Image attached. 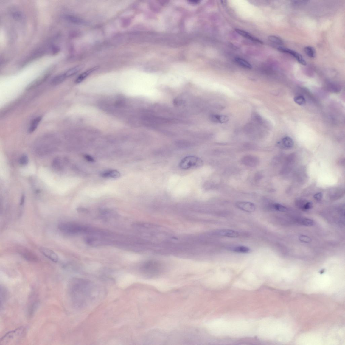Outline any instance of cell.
I'll list each match as a JSON object with an SVG mask.
<instances>
[{
	"mask_svg": "<svg viewBox=\"0 0 345 345\" xmlns=\"http://www.w3.org/2000/svg\"><path fill=\"white\" fill-rule=\"evenodd\" d=\"M19 253L23 258L28 261L35 262L39 261L36 254L27 248H20L19 249Z\"/></svg>",
	"mask_w": 345,
	"mask_h": 345,
	"instance_id": "cell-5",
	"label": "cell"
},
{
	"mask_svg": "<svg viewBox=\"0 0 345 345\" xmlns=\"http://www.w3.org/2000/svg\"><path fill=\"white\" fill-rule=\"evenodd\" d=\"M235 30L237 33L242 36L248 38V39L253 41L254 42L258 43L259 44H263V43L262 42V41L259 40L258 38L254 37L248 32H246L245 31L239 29H235Z\"/></svg>",
	"mask_w": 345,
	"mask_h": 345,
	"instance_id": "cell-11",
	"label": "cell"
},
{
	"mask_svg": "<svg viewBox=\"0 0 345 345\" xmlns=\"http://www.w3.org/2000/svg\"><path fill=\"white\" fill-rule=\"evenodd\" d=\"M26 333L25 329L23 327H20L14 330L9 332L1 338L0 341V345L16 344L24 338Z\"/></svg>",
	"mask_w": 345,
	"mask_h": 345,
	"instance_id": "cell-2",
	"label": "cell"
},
{
	"mask_svg": "<svg viewBox=\"0 0 345 345\" xmlns=\"http://www.w3.org/2000/svg\"><path fill=\"white\" fill-rule=\"evenodd\" d=\"M20 163L22 166H25L27 165L28 162V158L27 156L26 155H23L21 157L20 160Z\"/></svg>",
	"mask_w": 345,
	"mask_h": 345,
	"instance_id": "cell-25",
	"label": "cell"
},
{
	"mask_svg": "<svg viewBox=\"0 0 345 345\" xmlns=\"http://www.w3.org/2000/svg\"><path fill=\"white\" fill-rule=\"evenodd\" d=\"M294 100L296 103L299 105H303L305 104L306 100L302 96H298L294 98Z\"/></svg>",
	"mask_w": 345,
	"mask_h": 345,
	"instance_id": "cell-23",
	"label": "cell"
},
{
	"mask_svg": "<svg viewBox=\"0 0 345 345\" xmlns=\"http://www.w3.org/2000/svg\"><path fill=\"white\" fill-rule=\"evenodd\" d=\"M273 207L275 210L280 212H285L287 211V208L284 206L279 204H275L273 205Z\"/></svg>",
	"mask_w": 345,
	"mask_h": 345,
	"instance_id": "cell-24",
	"label": "cell"
},
{
	"mask_svg": "<svg viewBox=\"0 0 345 345\" xmlns=\"http://www.w3.org/2000/svg\"><path fill=\"white\" fill-rule=\"evenodd\" d=\"M299 238V240L303 243H310L311 241L310 238L305 235L300 236Z\"/></svg>",
	"mask_w": 345,
	"mask_h": 345,
	"instance_id": "cell-26",
	"label": "cell"
},
{
	"mask_svg": "<svg viewBox=\"0 0 345 345\" xmlns=\"http://www.w3.org/2000/svg\"><path fill=\"white\" fill-rule=\"evenodd\" d=\"M97 68L98 67L97 66L94 67L92 68L86 72H84L80 74V75L78 77V78L76 79L75 81V83L77 84H79L81 83V82L83 81L90 74H91L92 72L96 70Z\"/></svg>",
	"mask_w": 345,
	"mask_h": 345,
	"instance_id": "cell-12",
	"label": "cell"
},
{
	"mask_svg": "<svg viewBox=\"0 0 345 345\" xmlns=\"http://www.w3.org/2000/svg\"><path fill=\"white\" fill-rule=\"evenodd\" d=\"M203 161L201 159L197 156H189L183 158L179 164L180 168L183 169H188L194 167L201 166Z\"/></svg>",
	"mask_w": 345,
	"mask_h": 345,
	"instance_id": "cell-3",
	"label": "cell"
},
{
	"mask_svg": "<svg viewBox=\"0 0 345 345\" xmlns=\"http://www.w3.org/2000/svg\"><path fill=\"white\" fill-rule=\"evenodd\" d=\"M304 51L309 58H314L315 57L316 52L315 49L311 46H307L304 49Z\"/></svg>",
	"mask_w": 345,
	"mask_h": 345,
	"instance_id": "cell-18",
	"label": "cell"
},
{
	"mask_svg": "<svg viewBox=\"0 0 345 345\" xmlns=\"http://www.w3.org/2000/svg\"><path fill=\"white\" fill-rule=\"evenodd\" d=\"M82 66H78L72 68L68 70L64 74L66 78L73 76L79 72L82 69Z\"/></svg>",
	"mask_w": 345,
	"mask_h": 345,
	"instance_id": "cell-14",
	"label": "cell"
},
{
	"mask_svg": "<svg viewBox=\"0 0 345 345\" xmlns=\"http://www.w3.org/2000/svg\"><path fill=\"white\" fill-rule=\"evenodd\" d=\"M282 142L283 145L287 148H292L293 145L292 139L289 136H286L283 138Z\"/></svg>",
	"mask_w": 345,
	"mask_h": 345,
	"instance_id": "cell-19",
	"label": "cell"
},
{
	"mask_svg": "<svg viewBox=\"0 0 345 345\" xmlns=\"http://www.w3.org/2000/svg\"><path fill=\"white\" fill-rule=\"evenodd\" d=\"M219 235L229 238H237L239 236V234L237 231L228 229H223L218 231Z\"/></svg>",
	"mask_w": 345,
	"mask_h": 345,
	"instance_id": "cell-10",
	"label": "cell"
},
{
	"mask_svg": "<svg viewBox=\"0 0 345 345\" xmlns=\"http://www.w3.org/2000/svg\"><path fill=\"white\" fill-rule=\"evenodd\" d=\"M301 225L305 226H312L314 225L313 221L308 218H303L299 221Z\"/></svg>",
	"mask_w": 345,
	"mask_h": 345,
	"instance_id": "cell-22",
	"label": "cell"
},
{
	"mask_svg": "<svg viewBox=\"0 0 345 345\" xmlns=\"http://www.w3.org/2000/svg\"><path fill=\"white\" fill-rule=\"evenodd\" d=\"M84 157L85 159H86L87 161L91 162H94L95 161L94 158L92 156L88 155V154L84 155Z\"/></svg>",
	"mask_w": 345,
	"mask_h": 345,
	"instance_id": "cell-29",
	"label": "cell"
},
{
	"mask_svg": "<svg viewBox=\"0 0 345 345\" xmlns=\"http://www.w3.org/2000/svg\"><path fill=\"white\" fill-rule=\"evenodd\" d=\"M92 289L91 285L86 280L78 279L71 280L68 286V293L73 305L77 307L84 305L91 298Z\"/></svg>",
	"mask_w": 345,
	"mask_h": 345,
	"instance_id": "cell-1",
	"label": "cell"
},
{
	"mask_svg": "<svg viewBox=\"0 0 345 345\" xmlns=\"http://www.w3.org/2000/svg\"><path fill=\"white\" fill-rule=\"evenodd\" d=\"M40 251L43 255L47 258L50 260L51 261L56 263L58 261L59 257L58 254H56L52 250L45 248H40Z\"/></svg>",
	"mask_w": 345,
	"mask_h": 345,
	"instance_id": "cell-9",
	"label": "cell"
},
{
	"mask_svg": "<svg viewBox=\"0 0 345 345\" xmlns=\"http://www.w3.org/2000/svg\"><path fill=\"white\" fill-rule=\"evenodd\" d=\"M308 1H293V4L295 6H300V5H305L307 3Z\"/></svg>",
	"mask_w": 345,
	"mask_h": 345,
	"instance_id": "cell-28",
	"label": "cell"
},
{
	"mask_svg": "<svg viewBox=\"0 0 345 345\" xmlns=\"http://www.w3.org/2000/svg\"><path fill=\"white\" fill-rule=\"evenodd\" d=\"M58 228L62 232L68 234L78 233L82 230L80 226L76 224L68 222H61L59 224Z\"/></svg>",
	"mask_w": 345,
	"mask_h": 345,
	"instance_id": "cell-4",
	"label": "cell"
},
{
	"mask_svg": "<svg viewBox=\"0 0 345 345\" xmlns=\"http://www.w3.org/2000/svg\"><path fill=\"white\" fill-rule=\"evenodd\" d=\"M277 49L278 50L282 52L290 54L296 59L299 63L302 65L304 66L306 65V61L303 56L296 51L282 47H279Z\"/></svg>",
	"mask_w": 345,
	"mask_h": 345,
	"instance_id": "cell-6",
	"label": "cell"
},
{
	"mask_svg": "<svg viewBox=\"0 0 345 345\" xmlns=\"http://www.w3.org/2000/svg\"><path fill=\"white\" fill-rule=\"evenodd\" d=\"M313 207V204L310 202H308L303 206L302 209L304 210H307L311 209Z\"/></svg>",
	"mask_w": 345,
	"mask_h": 345,
	"instance_id": "cell-27",
	"label": "cell"
},
{
	"mask_svg": "<svg viewBox=\"0 0 345 345\" xmlns=\"http://www.w3.org/2000/svg\"><path fill=\"white\" fill-rule=\"evenodd\" d=\"M210 118L213 122L221 123L227 122L229 119L228 117L225 115H213Z\"/></svg>",
	"mask_w": 345,
	"mask_h": 345,
	"instance_id": "cell-13",
	"label": "cell"
},
{
	"mask_svg": "<svg viewBox=\"0 0 345 345\" xmlns=\"http://www.w3.org/2000/svg\"><path fill=\"white\" fill-rule=\"evenodd\" d=\"M100 176L105 178L117 179L121 176L120 172L115 169H109L100 172Z\"/></svg>",
	"mask_w": 345,
	"mask_h": 345,
	"instance_id": "cell-8",
	"label": "cell"
},
{
	"mask_svg": "<svg viewBox=\"0 0 345 345\" xmlns=\"http://www.w3.org/2000/svg\"><path fill=\"white\" fill-rule=\"evenodd\" d=\"M268 39L271 42L277 45H282L284 43L281 38L276 36L270 35L268 37Z\"/></svg>",
	"mask_w": 345,
	"mask_h": 345,
	"instance_id": "cell-20",
	"label": "cell"
},
{
	"mask_svg": "<svg viewBox=\"0 0 345 345\" xmlns=\"http://www.w3.org/2000/svg\"><path fill=\"white\" fill-rule=\"evenodd\" d=\"M24 201H25V197L24 196V195H23V196L21 197V201H20V205L22 206L23 205H24Z\"/></svg>",
	"mask_w": 345,
	"mask_h": 345,
	"instance_id": "cell-31",
	"label": "cell"
},
{
	"mask_svg": "<svg viewBox=\"0 0 345 345\" xmlns=\"http://www.w3.org/2000/svg\"><path fill=\"white\" fill-rule=\"evenodd\" d=\"M66 79L64 74L56 76L51 81V84L53 86H57L62 83Z\"/></svg>",
	"mask_w": 345,
	"mask_h": 345,
	"instance_id": "cell-17",
	"label": "cell"
},
{
	"mask_svg": "<svg viewBox=\"0 0 345 345\" xmlns=\"http://www.w3.org/2000/svg\"><path fill=\"white\" fill-rule=\"evenodd\" d=\"M238 209L248 212H252L256 210V206L253 203L247 202H238L236 204Z\"/></svg>",
	"mask_w": 345,
	"mask_h": 345,
	"instance_id": "cell-7",
	"label": "cell"
},
{
	"mask_svg": "<svg viewBox=\"0 0 345 345\" xmlns=\"http://www.w3.org/2000/svg\"><path fill=\"white\" fill-rule=\"evenodd\" d=\"M235 60L239 65L243 67V68L248 69H251L252 68L251 64L249 63L248 61L243 60V59L239 58H235Z\"/></svg>",
	"mask_w": 345,
	"mask_h": 345,
	"instance_id": "cell-16",
	"label": "cell"
},
{
	"mask_svg": "<svg viewBox=\"0 0 345 345\" xmlns=\"http://www.w3.org/2000/svg\"><path fill=\"white\" fill-rule=\"evenodd\" d=\"M250 251L248 247L244 246H239L234 249V251L238 253L246 254L249 253Z\"/></svg>",
	"mask_w": 345,
	"mask_h": 345,
	"instance_id": "cell-21",
	"label": "cell"
},
{
	"mask_svg": "<svg viewBox=\"0 0 345 345\" xmlns=\"http://www.w3.org/2000/svg\"><path fill=\"white\" fill-rule=\"evenodd\" d=\"M42 119V117L41 116L38 117L33 119L28 130V132L30 133L34 132Z\"/></svg>",
	"mask_w": 345,
	"mask_h": 345,
	"instance_id": "cell-15",
	"label": "cell"
},
{
	"mask_svg": "<svg viewBox=\"0 0 345 345\" xmlns=\"http://www.w3.org/2000/svg\"><path fill=\"white\" fill-rule=\"evenodd\" d=\"M323 197V194L321 192L317 193L314 195V198L315 199L318 201H320Z\"/></svg>",
	"mask_w": 345,
	"mask_h": 345,
	"instance_id": "cell-30",
	"label": "cell"
}]
</instances>
